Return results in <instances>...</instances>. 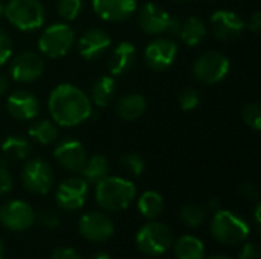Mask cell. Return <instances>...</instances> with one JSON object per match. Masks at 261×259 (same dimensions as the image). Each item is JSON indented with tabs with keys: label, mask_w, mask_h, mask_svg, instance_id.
Here are the masks:
<instances>
[{
	"label": "cell",
	"mask_w": 261,
	"mask_h": 259,
	"mask_svg": "<svg viewBox=\"0 0 261 259\" xmlns=\"http://www.w3.org/2000/svg\"><path fill=\"white\" fill-rule=\"evenodd\" d=\"M49 113L55 124L75 127L87 121L92 114V101L73 84H58L49 95Z\"/></svg>",
	"instance_id": "obj_1"
},
{
	"label": "cell",
	"mask_w": 261,
	"mask_h": 259,
	"mask_svg": "<svg viewBox=\"0 0 261 259\" xmlns=\"http://www.w3.org/2000/svg\"><path fill=\"white\" fill-rule=\"evenodd\" d=\"M96 203L112 212L124 211L136 197V188L130 180L121 177H104L96 183Z\"/></svg>",
	"instance_id": "obj_2"
},
{
	"label": "cell",
	"mask_w": 261,
	"mask_h": 259,
	"mask_svg": "<svg viewBox=\"0 0 261 259\" xmlns=\"http://www.w3.org/2000/svg\"><path fill=\"white\" fill-rule=\"evenodd\" d=\"M6 20L23 32L35 31L44 23V8L40 0H9L5 6Z\"/></svg>",
	"instance_id": "obj_3"
},
{
	"label": "cell",
	"mask_w": 261,
	"mask_h": 259,
	"mask_svg": "<svg viewBox=\"0 0 261 259\" xmlns=\"http://www.w3.org/2000/svg\"><path fill=\"white\" fill-rule=\"evenodd\" d=\"M75 32L66 23L47 26L38 38V50L47 58H61L72 49Z\"/></svg>",
	"instance_id": "obj_4"
},
{
	"label": "cell",
	"mask_w": 261,
	"mask_h": 259,
	"mask_svg": "<svg viewBox=\"0 0 261 259\" xmlns=\"http://www.w3.org/2000/svg\"><path fill=\"white\" fill-rule=\"evenodd\" d=\"M211 234L217 241L234 246L248 238L249 226L231 211H217L211 223Z\"/></svg>",
	"instance_id": "obj_5"
},
{
	"label": "cell",
	"mask_w": 261,
	"mask_h": 259,
	"mask_svg": "<svg viewBox=\"0 0 261 259\" xmlns=\"http://www.w3.org/2000/svg\"><path fill=\"white\" fill-rule=\"evenodd\" d=\"M231 63L226 55L217 50L202 53L193 64V75L203 84H217L229 73Z\"/></svg>",
	"instance_id": "obj_6"
},
{
	"label": "cell",
	"mask_w": 261,
	"mask_h": 259,
	"mask_svg": "<svg viewBox=\"0 0 261 259\" xmlns=\"http://www.w3.org/2000/svg\"><path fill=\"white\" fill-rule=\"evenodd\" d=\"M136 244L142 253L148 256H159L171 247L173 234L165 224L151 221L136 234Z\"/></svg>",
	"instance_id": "obj_7"
},
{
	"label": "cell",
	"mask_w": 261,
	"mask_h": 259,
	"mask_svg": "<svg viewBox=\"0 0 261 259\" xmlns=\"http://www.w3.org/2000/svg\"><path fill=\"white\" fill-rule=\"evenodd\" d=\"M21 182L29 192L44 195L54 186V171L44 160L32 159L23 166Z\"/></svg>",
	"instance_id": "obj_8"
},
{
	"label": "cell",
	"mask_w": 261,
	"mask_h": 259,
	"mask_svg": "<svg viewBox=\"0 0 261 259\" xmlns=\"http://www.w3.org/2000/svg\"><path fill=\"white\" fill-rule=\"evenodd\" d=\"M44 72V61L41 56L31 50H23L11 60L9 73L17 82L28 84L37 81Z\"/></svg>",
	"instance_id": "obj_9"
},
{
	"label": "cell",
	"mask_w": 261,
	"mask_h": 259,
	"mask_svg": "<svg viewBox=\"0 0 261 259\" xmlns=\"http://www.w3.org/2000/svg\"><path fill=\"white\" fill-rule=\"evenodd\" d=\"M177 56V44L170 38H154L144 50V61L148 69L162 72L168 69Z\"/></svg>",
	"instance_id": "obj_10"
},
{
	"label": "cell",
	"mask_w": 261,
	"mask_h": 259,
	"mask_svg": "<svg viewBox=\"0 0 261 259\" xmlns=\"http://www.w3.org/2000/svg\"><path fill=\"white\" fill-rule=\"evenodd\" d=\"M35 221L34 209L21 200H12L0 208V223L14 232H23L29 229Z\"/></svg>",
	"instance_id": "obj_11"
},
{
	"label": "cell",
	"mask_w": 261,
	"mask_h": 259,
	"mask_svg": "<svg viewBox=\"0 0 261 259\" xmlns=\"http://www.w3.org/2000/svg\"><path fill=\"white\" fill-rule=\"evenodd\" d=\"M211 27L217 40L234 41L242 35L245 29V21L234 11L219 9L211 15Z\"/></svg>",
	"instance_id": "obj_12"
},
{
	"label": "cell",
	"mask_w": 261,
	"mask_h": 259,
	"mask_svg": "<svg viewBox=\"0 0 261 259\" xmlns=\"http://www.w3.org/2000/svg\"><path fill=\"white\" fill-rule=\"evenodd\" d=\"M89 191V183L80 177H70L64 180L55 194V200L60 208L66 211H76L83 208Z\"/></svg>",
	"instance_id": "obj_13"
},
{
	"label": "cell",
	"mask_w": 261,
	"mask_h": 259,
	"mask_svg": "<svg viewBox=\"0 0 261 259\" xmlns=\"http://www.w3.org/2000/svg\"><path fill=\"white\" fill-rule=\"evenodd\" d=\"M78 231L86 240L99 243L109 240L113 235L115 226L113 221L102 212H89L81 217L78 223Z\"/></svg>",
	"instance_id": "obj_14"
},
{
	"label": "cell",
	"mask_w": 261,
	"mask_h": 259,
	"mask_svg": "<svg viewBox=\"0 0 261 259\" xmlns=\"http://www.w3.org/2000/svg\"><path fill=\"white\" fill-rule=\"evenodd\" d=\"M95 14L106 21H125L130 18L136 9V0H92Z\"/></svg>",
	"instance_id": "obj_15"
},
{
	"label": "cell",
	"mask_w": 261,
	"mask_h": 259,
	"mask_svg": "<svg viewBox=\"0 0 261 259\" xmlns=\"http://www.w3.org/2000/svg\"><path fill=\"white\" fill-rule=\"evenodd\" d=\"M110 46H112L110 35L99 27H92L86 31L78 40L80 55L87 61L98 60L106 50H109Z\"/></svg>",
	"instance_id": "obj_16"
},
{
	"label": "cell",
	"mask_w": 261,
	"mask_h": 259,
	"mask_svg": "<svg viewBox=\"0 0 261 259\" xmlns=\"http://www.w3.org/2000/svg\"><path fill=\"white\" fill-rule=\"evenodd\" d=\"M54 157L63 169L70 172L81 171L87 160V154L83 143L73 139L64 140L60 145H57L54 151Z\"/></svg>",
	"instance_id": "obj_17"
},
{
	"label": "cell",
	"mask_w": 261,
	"mask_h": 259,
	"mask_svg": "<svg viewBox=\"0 0 261 259\" xmlns=\"http://www.w3.org/2000/svg\"><path fill=\"white\" fill-rule=\"evenodd\" d=\"M170 14L156 3H145L141 6L138 14L139 27L148 35H159L167 32V26L170 21Z\"/></svg>",
	"instance_id": "obj_18"
},
{
	"label": "cell",
	"mask_w": 261,
	"mask_h": 259,
	"mask_svg": "<svg viewBox=\"0 0 261 259\" xmlns=\"http://www.w3.org/2000/svg\"><path fill=\"white\" fill-rule=\"evenodd\" d=\"M8 113L18 121H31L40 111V102L37 96L28 90H15L6 101Z\"/></svg>",
	"instance_id": "obj_19"
},
{
	"label": "cell",
	"mask_w": 261,
	"mask_h": 259,
	"mask_svg": "<svg viewBox=\"0 0 261 259\" xmlns=\"http://www.w3.org/2000/svg\"><path fill=\"white\" fill-rule=\"evenodd\" d=\"M136 61V47L130 41H121L109 58V70L112 75L119 76L127 73Z\"/></svg>",
	"instance_id": "obj_20"
},
{
	"label": "cell",
	"mask_w": 261,
	"mask_h": 259,
	"mask_svg": "<svg viewBox=\"0 0 261 259\" xmlns=\"http://www.w3.org/2000/svg\"><path fill=\"white\" fill-rule=\"evenodd\" d=\"M147 108V101L139 93H128L124 95L116 101L115 111L124 121H136L144 114Z\"/></svg>",
	"instance_id": "obj_21"
},
{
	"label": "cell",
	"mask_w": 261,
	"mask_h": 259,
	"mask_svg": "<svg viewBox=\"0 0 261 259\" xmlns=\"http://www.w3.org/2000/svg\"><path fill=\"white\" fill-rule=\"evenodd\" d=\"M206 34H208V31H206L205 23L197 17H190L185 21H182L179 37L182 38V41L187 46L196 47L206 38Z\"/></svg>",
	"instance_id": "obj_22"
},
{
	"label": "cell",
	"mask_w": 261,
	"mask_h": 259,
	"mask_svg": "<svg viewBox=\"0 0 261 259\" xmlns=\"http://www.w3.org/2000/svg\"><path fill=\"white\" fill-rule=\"evenodd\" d=\"M115 93H116L115 78L113 76H101L99 79L95 81V84L90 90V98L95 105L106 107L112 102Z\"/></svg>",
	"instance_id": "obj_23"
},
{
	"label": "cell",
	"mask_w": 261,
	"mask_h": 259,
	"mask_svg": "<svg viewBox=\"0 0 261 259\" xmlns=\"http://www.w3.org/2000/svg\"><path fill=\"white\" fill-rule=\"evenodd\" d=\"M83 179L90 183V185H96L98 182H101L104 177L109 176V162L104 156L101 154H95L90 159L86 160L83 169Z\"/></svg>",
	"instance_id": "obj_24"
},
{
	"label": "cell",
	"mask_w": 261,
	"mask_h": 259,
	"mask_svg": "<svg viewBox=\"0 0 261 259\" xmlns=\"http://www.w3.org/2000/svg\"><path fill=\"white\" fill-rule=\"evenodd\" d=\"M174 255L177 259H203V243L191 235L180 237L174 246Z\"/></svg>",
	"instance_id": "obj_25"
},
{
	"label": "cell",
	"mask_w": 261,
	"mask_h": 259,
	"mask_svg": "<svg viewBox=\"0 0 261 259\" xmlns=\"http://www.w3.org/2000/svg\"><path fill=\"white\" fill-rule=\"evenodd\" d=\"M28 136L35 140L40 145H50L57 140L58 137V128L55 127L54 122L50 121H37L34 122L29 130H28Z\"/></svg>",
	"instance_id": "obj_26"
},
{
	"label": "cell",
	"mask_w": 261,
	"mask_h": 259,
	"mask_svg": "<svg viewBox=\"0 0 261 259\" xmlns=\"http://www.w3.org/2000/svg\"><path fill=\"white\" fill-rule=\"evenodd\" d=\"M2 153L9 160H24L31 154V143L20 136H9L2 143Z\"/></svg>",
	"instance_id": "obj_27"
},
{
	"label": "cell",
	"mask_w": 261,
	"mask_h": 259,
	"mask_svg": "<svg viewBox=\"0 0 261 259\" xmlns=\"http://www.w3.org/2000/svg\"><path fill=\"white\" fill-rule=\"evenodd\" d=\"M138 209L145 218H156L164 211V198L156 191H145L138 202Z\"/></svg>",
	"instance_id": "obj_28"
},
{
	"label": "cell",
	"mask_w": 261,
	"mask_h": 259,
	"mask_svg": "<svg viewBox=\"0 0 261 259\" xmlns=\"http://www.w3.org/2000/svg\"><path fill=\"white\" fill-rule=\"evenodd\" d=\"M205 218H206V211L199 205H185L180 211V220L190 227L200 226L205 221Z\"/></svg>",
	"instance_id": "obj_29"
},
{
	"label": "cell",
	"mask_w": 261,
	"mask_h": 259,
	"mask_svg": "<svg viewBox=\"0 0 261 259\" xmlns=\"http://www.w3.org/2000/svg\"><path fill=\"white\" fill-rule=\"evenodd\" d=\"M83 9V0H58L57 12L66 21H73Z\"/></svg>",
	"instance_id": "obj_30"
},
{
	"label": "cell",
	"mask_w": 261,
	"mask_h": 259,
	"mask_svg": "<svg viewBox=\"0 0 261 259\" xmlns=\"http://www.w3.org/2000/svg\"><path fill=\"white\" fill-rule=\"evenodd\" d=\"M121 166L132 176L139 177L145 171V160L136 153H127L121 157Z\"/></svg>",
	"instance_id": "obj_31"
},
{
	"label": "cell",
	"mask_w": 261,
	"mask_h": 259,
	"mask_svg": "<svg viewBox=\"0 0 261 259\" xmlns=\"http://www.w3.org/2000/svg\"><path fill=\"white\" fill-rule=\"evenodd\" d=\"M243 121L246 122V125H249L252 130L260 131L261 130V105L260 102L254 101L245 105L243 111Z\"/></svg>",
	"instance_id": "obj_32"
},
{
	"label": "cell",
	"mask_w": 261,
	"mask_h": 259,
	"mask_svg": "<svg viewBox=\"0 0 261 259\" xmlns=\"http://www.w3.org/2000/svg\"><path fill=\"white\" fill-rule=\"evenodd\" d=\"M199 102H200V93L194 87H187L179 95V104H180L182 110H185V111H191V110L197 108Z\"/></svg>",
	"instance_id": "obj_33"
},
{
	"label": "cell",
	"mask_w": 261,
	"mask_h": 259,
	"mask_svg": "<svg viewBox=\"0 0 261 259\" xmlns=\"http://www.w3.org/2000/svg\"><path fill=\"white\" fill-rule=\"evenodd\" d=\"M14 44L9 37V34L3 29H0V66L8 63L12 56Z\"/></svg>",
	"instance_id": "obj_34"
},
{
	"label": "cell",
	"mask_w": 261,
	"mask_h": 259,
	"mask_svg": "<svg viewBox=\"0 0 261 259\" xmlns=\"http://www.w3.org/2000/svg\"><path fill=\"white\" fill-rule=\"evenodd\" d=\"M38 221H40L44 227H47V229H55V227H58V224H60L58 215H57L54 211H50V209L41 211V212L38 214Z\"/></svg>",
	"instance_id": "obj_35"
},
{
	"label": "cell",
	"mask_w": 261,
	"mask_h": 259,
	"mask_svg": "<svg viewBox=\"0 0 261 259\" xmlns=\"http://www.w3.org/2000/svg\"><path fill=\"white\" fill-rule=\"evenodd\" d=\"M14 186L12 182V176L9 174V171L3 166V163H0V195L8 194Z\"/></svg>",
	"instance_id": "obj_36"
},
{
	"label": "cell",
	"mask_w": 261,
	"mask_h": 259,
	"mask_svg": "<svg viewBox=\"0 0 261 259\" xmlns=\"http://www.w3.org/2000/svg\"><path fill=\"white\" fill-rule=\"evenodd\" d=\"M52 259H81L80 255L70 247H58L54 250Z\"/></svg>",
	"instance_id": "obj_37"
},
{
	"label": "cell",
	"mask_w": 261,
	"mask_h": 259,
	"mask_svg": "<svg viewBox=\"0 0 261 259\" xmlns=\"http://www.w3.org/2000/svg\"><path fill=\"white\" fill-rule=\"evenodd\" d=\"M240 259H261L260 249L255 244H246L240 253Z\"/></svg>",
	"instance_id": "obj_38"
},
{
	"label": "cell",
	"mask_w": 261,
	"mask_h": 259,
	"mask_svg": "<svg viewBox=\"0 0 261 259\" xmlns=\"http://www.w3.org/2000/svg\"><path fill=\"white\" fill-rule=\"evenodd\" d=\"M240 194H242L245 198H251V200H254V198H257V197H258V189H257V186H255L252 182H246V183H243V185H242V188H240Z\"/></svg>",
	"instance_id": "obj_39"
},
{
	"label": "cell",
	"mask_w": 261,
	"mask_h": 259,
	"mask_svg": "<svg viewBox=\"0 0 261 259\" xmlns=\"http://www.w3.org/2000/svg\"><path fill=\"white\" fill-rule=\"evenodd\" d=\"M248 27H249V31H252V32H258V31H260L261 29L260 11H255V12H252V14H251L249 20H248Z\"/></svg>",
	"instance_id": "obj_40"
},
{
	"label": "cell",
	"mask_w": 261,
	"mask_h": 259,
	"mask_svg": "<svg viewBox=\"0 0 261 259\" xmlns=\"http://www.w3.org/2000/svg\"><path fill=\"white\" fill-rule=\"evenodd\" d=\"M180 27H182V20H179L176 17H170L168 26H167V34H170V35H179Z\"/></svg>",
	"instance_id": "obj_41"
},
{
	"label": "cell",
	"mask_w": 261,
	"mask_h": 259,
	"mask_svg": "<svg viewBox=\"0 0 261 259\" xmlns=\"http://www.w3.org/2000/svg\"><path fill=\"white\" fill-rule=\"evenodd\" d=\"M8 85H9L8 78H6L5 75H2V73H0V96H3V95H5V92L8 90Z\"/></svg>",
	"instance_id": "obj_42"
},
{
	"label": "cell",
	"mask_w": 261,
	"mask_h": 259,
	"mask_svg": "<svg viewBox=\"0 0 261 259\" xmlns=\"http://www.w3.org/2000/svg\"><path fill=\"white\" fill-rule=\"evenodd\" d=\"M90 259H112L107 253H102V252H99V253H96V255H93Z\"/></svg>",
	"instance_id": "obj_43"
},
{
	"label": "cell",
	"mask_w": 261,
	"mask_h": 259,
	"mask_svg": "<svg viewBox=\"0 0 261 259\" xmlns=\"http://www.w3.org/2000/svg\"><path fill=\"white\" fill-rule=\"evenodd\" d=\"M255 224L260 226V205H258L257 209H255Z\"/></svg>",
	"instance_id": "obj_44"
},
{
	"label": "cell",
	"mask_w": 261,
	"mask_h": 259,
	"mask_svg": "<svg viewBox=\"0 0 261 259\" xmlns=\"http://www.w3.org/2000/svg\"><path fill=\"white\" fill-rule=\"evenodd\" d=\"M210 208H211V209H213V208L217 209V208H219V202H217V200H211V202H210Z\"/></svg>",
	"instance_id": "obj_45"
},
{
	"label": "cell",
	"mask_w": 261,
	"mask_h": 259,
	"mask_svg": "<svg viewBox=\"0 0 261 259\" xmlns=\"http://www.w3.org/2000/svg\"><path fill=\"white\" fill-rule=\"evenodd\" d=\"M5 15V5H3V2L0 0V18Z\"/></svg>",
	"instance_id": "obj_46"
},
{
	"label": "cell",
	"mask_w": 261,
	"mask_h": 259,
	"mask_svg": "<svg viewBox=\"0 0 261 259\" xmlns=\"http://www.w3.org/2000/svg\"><path fill=\"white\" fill-rule=\"evenodd\" d=\"M3 252H5V247H3V243H2V240H0V259L3 258Z\"/></svg>",
	"instance_id": "obj_47"
},
{
	"label": "cell",
	"mask_w": 261,
	"mask_h": 259,
	"mask_svg": "<svg viewBox=\"0 0 261 259\" xmlns=\"http://www.w3.org/2000/svg\"><path fill=\"white\" fill-rule=\"evenodd\" d=\"M211 259H231V258H228V256H214V258H211Z\"/></svg>",
	"instance_id": "obj_48"
},
{
	"label": "cell",
	"mask_w": 261,
	"mask_h": 259,
	"mask_svg": "<svg viewBox=\"0 0 261 259\" xmlns=\"http://www.w3.org/2000/svg\"><path fill=\"white\" fill-rule=\"evenodd\" d=\"M176 2H187V0H176Z\"/></svg>",
	"instance_id": "obj_49"
}]
</instances>
